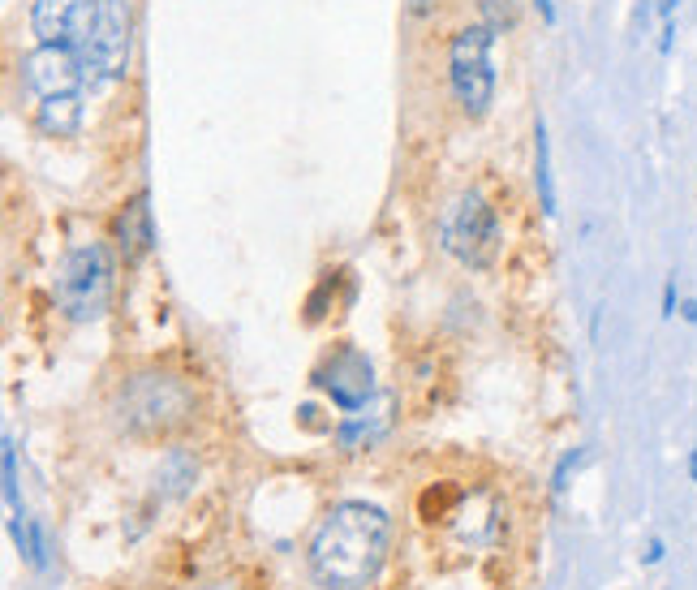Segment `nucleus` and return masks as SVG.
Here are the masks:
<instances>
[{
  "label": "nucleus",
  "mask_w": 697,
  "mask_h": 590,
  "mask_svg": "<svg viewBox=\"0 0 697 590\" xmlns=\"http://www.w3.org/2000/svg\"><path fill=\"white\" fill-rule=\"evenodd\" d=\"M392 547V517L366 500H340L315 526L306 564L323 590H366Z\"/></svg>",
  "instance_id": "f257e3e1"
},
{
  "label": "nucleus",
  "mask_w": 697,
  "mask_h": 590,
  "mask_svg": "<svg viewBox=\"0 0 697 590\" xmlns=\"http://www.w3.org/2000/svg\"><path fill=\"white\" fill-rule=\"evenodd\" d=\"M198 418V396L172 371H138L112 393V423L134 439L177 436Z\"/></svg>",
  "instance_id": "f03ea898"
},
{
  "label": "nucleus",
  "mask_w": 697,
  "mask_h": 590,
  "mask_svg": "<svg viewBox=\"0 0 697 590\" xmlns=\"http://www.w3.org/2000/svg\"><path fill=\"white\" fill-rule=\"evenodd\" d=\"M112 280H117V263H112V250L104 242L74 246L61 258V268H57V285H52L57 311L69 323L104 319L108 302H112Z\"/></svg>",
  "instance_id": "7ed1b4c3"
},
{
  "label": "nucleus",
  "mask_w": 697,
  "mask_h": 590,
  "mask_svg": "<svg viewBox=\"0 0 697 590\" xmlns=\"http://www.w3.org/2000/svg\"><path fill=\"white\" fill-rule=\"evenodd\" d=\"M491 47H495V31L486 22L461 26L448 44V87H453L456 104L465 117H486L495 104V69H491Z\"/></svg>",
  "instance_id": "20e7f679"
},
{
  "label": "nucleus",
  "mask_w": 697,
  "mask_h": 590,
  "mask_svg": "<svg viewBox=\"0 0 697 590\" xmlns=\"http://www.w3.org/2000/svg\"><path fill=\"white\" fill-rule=\"evenodd\" d=\"M440 246L456 263L465 268H486L495 250H500V220H495V207L486 203L478 190H465L456 195L440 216Z\"/></svg>",
  "instance_id": "39448f33"
},
{
  "label": "nucleus",
  "mask_w": 697,
  "mask_h": 590,
  "mask_svg": "<svg viewBox=\"0 0 697 590\" xmlns=\"http://www.w3.org/2000/svg\"><path fill=\"white\" fill-rule=\"evenodd\" d=\"M78 57L87 65L91 87L121 82L130 74V57H134V0H104L99 22Z\"/></svg>",
  "instance_id": "423d86ee"
},
{
  "label": "nucleus",
  "mask_w": 697,
  "mask_h": 590,
  "mask_svg": "<svg viewBox=\"0 0 697 590\" xmlns=\"http://www.w3.org/2000/svg\"><path fill=\"white\" fill-rule=\"evenodd\" d=\"M310 384L328 396L340 414H362L375 401V366L358 345H340L332 353H323V363L310 371Z\"/></svg>",
  "instance_id": "0eeeda50"
},
{
  "label": "nucleus",
  "mask_w": 697,
  "mask_h": 590,
  "mask_svg": "<svg viewBox=\"0 0 697 590\" xmlns=\"http://www.w3.org/2000/svg\"><path fill=\"white\" fill-rule=\"evenodd\" d=\"M17 82H22V91L31 95L35 104L39 100H52V95H82L91 87L82 57L69 52V47H52V44L31 47L17 61Z\"/></svg>",
  "instance_id": "6e6552de"
},
{
  "label": "nucleus",
  "mask_w": 697,
  "mask_h": 590,
  "mask_svg": "<svg viewBox=\"0 0 697 590\" xmlns=\"http://www.w3.org/2000/svg\"><path fill=\"white\" fill-rule=\"evenodd\" d=\"M99 9H104V0H35L31 31L39 44L82 52V44L91 39L95 22H99Z\"/></svg>",
  "instance_id": "1a4fd4ad"
},
{
  "label": "nucleus",
  "mask_w": 697,
  "mask_h": 590,
  "mask_svg": "<svg viewBox=\"0 0 697 590\" xmlns=\"http://www.w3.org/2000/svg\"><path fill=\"white\" fill-rule=\"evenodd\" d=\"M112 242L121 250V258L134 268L147 258V250L155 246V228H151V198L147 195H134L125 203L121 212L112 216Z\"/></svg>",
  "instance_id": "9d476101"
},
{
  "label": "nucleus",
  "mask_w": 697,
  "mask_h": 590,
  "mask_svg": "<svg viewBox=\"0 0 697 590\" xmlns=\"http://www.w3.org/2000/svg\"><path fill=\"white\" fill-rule=\"evenodd\" d=\"M82 121H87L82 95H52V100H39L35 104V125L47 138H74L82 130Z\"/></svg>",
  "instance_id": "9b49d317"
},
{
  "label": "nucleus",
  "mask_w": 697,
  "mask_h": 590,
  "mask_svg": "<svg viewBox=\"0 0 697 590\" xmlns=\"http://www.w3.org/2000/svg\"><path fill=\"white\" fill-rule=\"evenodd\" d=\"M194 479H198V461L185 448H172V453H164L160 469H155V491L164 500H182L194 487Z\"/></svg>",
  "instance_id": "f8f14e48"
},
{
  "label": "nucleus",
  "mask_w": 697,
  "mask_h": 590,
  "mask_svg": "<svg viewBox=\"0 0 697 590\" xmlns=\"http://www.w3.org/2000/svg\"><path fill=\"white\" fill-rule=\"evenodd\" d=\"M534 185H538V203L543 216H556V177H551V138H546V121H534Z\"/></svg>",
  "instance_id": "ddd939ff"
},
{
  "label": "nucleus",
  "mask_w": 697,
  "mask_h": 590,
  "mask_svg": "<svg viewBox=\"0 0 697 590\" xmlns=\"http://www.w3.org/2000/svg\"><path fill=\"white\" fill-rule=\"evenodd\" d=\"M345 272H323L318 276V285H315V293L306 298V323H318V319L332 311V302H336V280H340Z\"/></svg>",
  "instance_id": "4468645a"
},
{
  "label": "nucleus",
  "mask_w": 697,
  "mask_h": 590,
  "mask_svg": "<svg viewBox=\"0 0 697 590\" xmlns=\"http://www.w3.org/2000/svg\"><path fill=\"white\" fill-rule=\"evenodd\" d=\"M478 9H483V22L491 26L495 35H508L521 22V9H516V0H478Z\"/></svg>",
  "instance_id": "2eb2a0df"
},
{
  "label": "nucleus",
  "mask_w": 697,
  "mask_h": 590,
  "mask_svg": "<svg viewBox=\"0 0 697 590\" xmlns=\"http://www.w3.org/2000/svg\"><path fill=\"white\" fill-rule=\"evenodd\" d=\"M375 439V431H370V423L366 418H358V414H348L345 423L336 427V444L345 448V453H358L362 444H370Z\"/></svg>",
  "instance_id": "dca6fc26"
},
{
  "label": "nucleus",
  "mask_w": 697,
  "mask_h": 590,
  "mask_svg": "<svg viewBox=\"0 0 697 590\" xmlns=\"http://www.w3.org/2000/svg\"><path fill=\"white\" fill-rule=\"evenodd\" d=\"M5 504H9V513H22V504H17V444H14V436H5Z\"/></svg>",
  "instance_id": "f3484780"
},
{
  "label": "nucleus",
  "mask_w": 697,
  "mask_h": 590,
  "mask_svg": "<svg viewBox=\"0 0 697 590\" xmlns=\"http://www.w3.org/2000/svg\"><path fill=\"white\" fill-rule=\"evenodd\" d=\"M581 461H586V448H568V453L560 457V466H556V474H551V491H556V496H564V487H568V479L577 474Z\"/></svg>",
  "instance_id": "a211bd4d"
},
{
  "label": "nucleus",
  "mask_w": 697,
  "mask_h": 590,
  "mask_svg": "<svg viewBox=\"0 0 697 590\" xmlns=\"http://www.w3.org/2000/svg\"><path fill=\"white\" fill-rule=\"evenodd\" d=\"M663 319H676L681 315V298H676V276H667L663 280V311H659Z\"/></svg>",
  "instance_id": "6ab92c4d"
},
{
  "label": "nucleus",
  "mask_w": 697,
  "mask_h": 590,
  "mask_svg": "<svg viewBox=\"0 0 697 590\" xmlns=\"http://www.w3.org/2000/svg\"><path fill=\"white\" fill-rule=\"evenodd\" d=\"M440 9V0H405V14L410 17H431Z\"/></svg>",
  "instance_id": "aec40b11"
},
{
  "label": "nucleus",
  "mask_w": 697,
  "mask_h": 590,
  "mask_svg": "<svg viewBox=\"0 0 697 590\" xmlns=\"http://www.w3.org/2000/svg\"><path fill=\"white\" fill-rule=\"evenodd\" d=\"M663 556H667L663 539H650V543H646V552H641V564H659Z\"/></svg>",
  "instance_id": "412c9836"
},
{
  "label": "nucleus",
  "mask_w": 697,
  "mask_h": 590,
  "mask_svg": "<svg viewBox=\"0 0 697 590\" xmlns=\"http://www.w3.org/2000/svg\"><path fill=\"white\" fill-rule=\"evenodd\" d=\"M534 9H538V17H543L546 26L556 22V0H534Z\"/></svg>",
  "instance_id": "4be33fe9"
},
{
  "label": "nucleus",
  "mask_w": 697,
  "mask_h": 590,
  "mask_svg": "<svg viewBox=\"0 0 697 590\" xmlns=\"http://www.w3.org/2000/svg\"><path fill=\"white\" fill-rule=\"evenodd\" d=\"M671 35H676V26H671V22H663V35H659V52H671Z\"/></svg>",
  "instance_id": "5701e85b"
},
{
  "label": "nucleus",
  "mask_w": 697,
  "mask_h": 590,
  "mask_svg": "<svg viewBox=\"0 0 697 590\" xmlns=\"http://www.w3.org/2000/svg\"><path fill=\"white\" fill-rule=\"evenodd\" d=\"M681 315H684V323H697V302L693 298H684L681 302Z\"/></svg>",
  "instance_id": "b1692460"
},
{
  "label": "nucleus",
  "mask_w": 697,
  "mask_h": 590,
  "mask_svg": "<svg viewBox=\"0 0 697 590\" xmlns=\"http://www.w3.org/2000/svg\"><path fill=\"white\" fill-rule=\"evenodd\" d=\"M676 5H681V0H659V17H663V22H671V14H676Z\"/></svg>",
  "instance_id": "393cba45"
},
{
  "label": "nucleus",
  "mask_w": 697,
  "mask_h": 590,
  "mask_svg": "<svg viewBox=\"0 0 697 590\" xmlns=\"http://www.w3.org/2000/svg\"><path fill=\"white\" fill-rule=\"evenodd\" d=\"M689 479H693V483H697V448H693V453H689Z\"/></svg>",
  "instance_id": "a878e982"
}]
</instances>
